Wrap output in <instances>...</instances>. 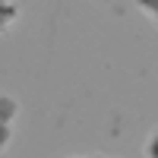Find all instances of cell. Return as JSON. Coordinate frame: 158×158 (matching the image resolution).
I'll use <instances>...</instances> for the list:
<instances>
[{
    "mask_svg": "<svg viewBox=\"0 0 158 158\" xmlns=\"http://www.w3.org/2000/svg\"><path fill=\"white\" fill-rule=\"evenodd\" d=\"M19 22V3L16 0H0V32L13 29Z\"/></svg>",
    "mask_w": 158,
    "mask_h": 158,
    "instance_id": "1",
    "label": "cell"
},
{
    "mask_svg": "<svg viewBox=\"0 0 158 158\" xmlns=\"http://www.w3.org/2000/svg\"><path fill=\"white\" fill-rule=\"evenodd\" d=\"M19 114V101L13 95H0V123H16Z\"/></svg>",
    "mask_w": 158,
    "mask_h": 158,
    "instance_id": "2",
    "label": "cell"
},
{
    "mask_svg": "<svg viewBox=\"0 0 158 158\" xmlns=\"http://www.w3.org/2000/svg\"><path fill=\"white\" fill-rule=\"evenodd\" d=\"M136 6H139V13H142L149 22L158 25V0H136Z\"/></svg>",
    "mask_w": 158,
    "mask_h": 158,
    "instance_id": "3",
    "label": "cell"
},
{
    "mask_svg": "<svg viewBox=\"0 0 158 158\" xmlns=\"http://www.w3.org/2000/svg\"><path fill=\"white\" fill-rule=\"evenodd\" d=\"M142 152H146L149 158H158V130H152V133L146 136V146H142Z\"/></svg>",
    "mask_w": 158,
    "mask_h": 158,
    "instance_id": "4",
    "label": "cell"
},
{
    "mask_svg": "<svg viewBox=\"0 0 158 158\" xmlns=\"http://www.w3.org/2000/svg\"><path fill=\"white\" fill-rule=\"evenodd\" d=\"M13 142V123H0V152H6Z\"/></svg>",
    "mask_w": 158,
    "mask_h": 158,
    "instance_id": "5",
    "label": "cell"
}]
</instances>
